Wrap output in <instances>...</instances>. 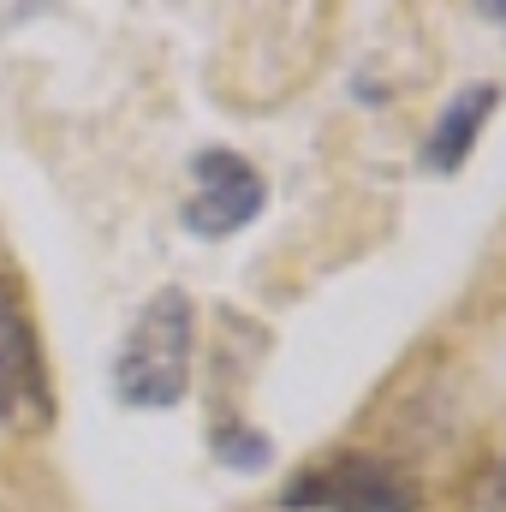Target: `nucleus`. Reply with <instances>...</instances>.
Here are the masks:
<instances>
[{
    "instance_id": "f257e3e1",
    "label": "nucleus",
    "mask_w": 506,
    "mask_h": 512,
    "mask_svg": "<svg viewBox=\"0 0 506 512\" xmlns=\"http://www.w3.org/2000/svg\"><path fill=\"white\" fill-rule=\"evenodd\" d=\"M191 352H197V304L185 286H155L131 316L120 358H114V393L131 411H173L191 387Z\"/></svg>"
},
{
    "instance_id": "f03ea898",
    "label": "nucleus",
    "mask_w": 506,
    "mask_h": 512,
    "mask_svg": "<svg viewBox=\"0 0 506 512\" xmlns=\"http://www.w3.org/2000/svg\"><path fill=\"white\" fill-rule=\"evenodd\" d=\"M0 429H12V435L54 429V382H48L42 334H36L30 304L6 268H0Z\"/></svg>"
},
{
    "instance_id": "7ed1b4c3",
    "label": "nucleus",
    "mask_w": 506,
    "mask_h": 512,
    "mask_svg": "<svg viewBox=\"0 0 506 512\" xmlns=\"http://www.w3.org/2000/svg\"><path fill=\"white\" fill-rule=\"evenodd\" d=\"M286 512H417V489L376 453H340L286 483Z\"/></svg>"
},
{
    "instance_id": "20e7f679",
    "label": "nucleus",
    "mask_w": 506,
    "mask_h": 512,
    "mask_svg": "<svg viewBox=\"0 0 506 512\" xmlns=\"http://www.w3.org/2000/svg\"><path fill=\"white\" fill-rule=\"evenodd\" d=\"M191 179H197V191L185 203V233H197V239H233V233H245L262 215V203H268L262 173L245 155H233V149H203L191 161Z\"/></svg>"
},
{
    "instance_id": "39448f33",
    "label": "nucleus",
    "mask_w": 506,
    "mask_h": 512,
    "mask_svg": "<svg viewBox=\"0 0 506 512\" xmlns=\"http://www.w3.org/2000/svg\"><path fill=\"white\" fill-rule=\"evenodd\" d=\"M495 108H501V84H465V90L435 114V126H429L423 149H417V167H423V173H441V179L459 173V167L471 161V149L483 143Z\"/></svg>"
},
{
    "instance_id": "423d86ee",
    "label": "nucleus",
    "mask_w": 506,
    "mask_h": 512,
    "mask_svg": "<svg viewBox=\"0 0 506 512\" xmlns=\"http://www.w3.org/2000/svg\"><path fill=\"white\" fill-rule=\"evenodd\" d=\"M215 453H221V465H239V471H262L268 465V435H256V429H221L215 435Z\"/></svg>"
},
{
    "instance_id": "0eeeda50",
    "label": "nucleus",
    "mask_w": 506,
    "mask_h": 512,
    "mask_svg": "<svg viewBox=\"0 0 506 512\" xmlns=\"http://www.w3.org/2000/svg\"><path fill=\"white\" fill-rule=\"evenodd\" d=\"M465 512H506V447L495 453V465L483 471V483L471 489V501H465Z\"/></svg>"
}]
</instances>
